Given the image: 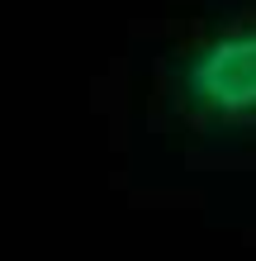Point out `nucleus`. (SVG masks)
<instances>
[{
	"instance_id": "f257e3e1",
	"label": "nucleus",
	"mask_w": 256,
	"mask_h": 261,
	"mask_svg": "<svg viewBox=\"0 0 256 261\" xmlns=\"http://www.w3.org/2000/svg\"><path fill=\"white\" fill-rule=\"evenodd\" d=\"M180 95L194 114L209 119L256 114V29H237L204 43L180 71Z\"/></svg>"
}]
</instances>
